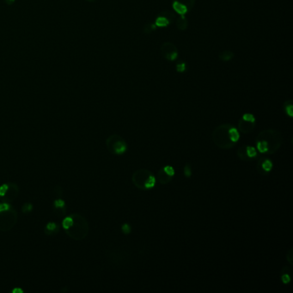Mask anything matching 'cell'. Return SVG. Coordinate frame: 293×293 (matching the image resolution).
I'll return each instance as SVG.
<instances>
[{"label": "cell", "instance_id": "obj_32", "mask_svg": "<svg viewBox=\"0 0 293 293\" xmlns=\"http://www.w3.org/2000/svg\"><path fill=\"white\" fill-rule=\"evenodd\" d=\"M4 1H5V3L8 5H11L16 2V0H4Z\"/></svg>", "mask_w": 293, "mask_h": 293}, {"label": "cell", "instance_id": "obj_4", "mask_svg": "<svg viewBox=\"0 0 293 293\" xmlns=\"http://www.w3.org/2000/svg\"><path fill=\"white\" fill-rule=\"evenodd\" d=\"M255 125V117L249 113H244L238 124V129L243 133H249L253 131Z\"/></svg>", "mask_w": 293, "mask_h": 293}, {"label": "cell", "instance_id": "obj_19", "mask_svg": "<svg viewBox=\"0 0 293 293\" xmlns=\"http://www.w3.org/2000/svg\"><path fill=\"white\" fill-rule=\"evenodd\" d=\"M246 151L247 155L249 158H254V157H256L257 156V151L256 149L253 146H246Z\"/></svg>", "mask_w": 293, "mask_h": 293}, {"label": "cell", "instance_id": "obj_33", "mask_svg": "<svg viewBox=\"0 0 293 293\" xmlns=\"http://www.w3.org/2000/svg\"><path fill=\"white\" fill-rule=\"evenodd\" d=\"M12 292H20V293H23V292H24V291H23V290H21V289H15V290H12Z\"/></svg>", "mask_w": 293, "mask_h": 293}, {"label": "cell", "instance_id": "obj_27", "mask_svg": "<svg viewBox=\"0 0 293 293\" xmlns=\"http://www.w3.org/2000/svg\"><path fill=\"white\" fill-rule=\"evenodd\" d=\"M281 280L284 284H288L290 281V277L288 273H283L281 276Z\"/></svg>", "mask_w": 293, "mask_h": 293}, {"label": "cell", "instance_id": "obj_31", "mask_svg": "<svg viewBox=\"0 0 293 293\" xmlns=\"http://www.w3.org/2000/svg\"><path fill=\"white\" fill-rule=\"evenodd\" d=\"M23 210H24V212H29L30 211L32 210V205L29 203H26L23 207Z\"/></svg>", "mask_w": 293, "mask_h": 293}, {"label": "cell", "instance_id": "obj_30", "mask_svg": "<svg viewBox=\"0 0 293 293\" xmlns=\"http://www.w3.org/2000/svg\"><path fill=\"white\" fill-rule=\"evenodd\" d=\"M286 259L288 260V262L290 264V265H292V260H293V253H292V249H290V251L288 252V254H286Z\"/></svg>", "mask_w": 293, "mask_h": 293}, {"label": "cell", "instance_id": "obj_34", "mask_svg": "<svg viewBox=\"0 0 293 293\" xmlns=\"http://www.w3.org/2000/svg\"><path fill=\"white\" fill-rule=\"evenodd\" d=\"M86 1H88V2H93L95 0H86Z\"/></svg>", "mask_w": 293, "mask_h": 293}, {"label": "cell", "instance_id": "obj_22", "mask_svg": "<svg viewBox=\"0 0 293 293\" xmlns=\"http://www.w3.org/2000/svg\"><path fill=\"white\" fill-rule=\"evenodd\" d=\"M46 230H47V231H49V234H51L52 232H57V230H58V226L56 225V223H47Z\"/></svg>", "mask_w": 293, "mask_h": 293}, {"label": "cell", "instance_id": "obj_7", "mask_svg": "<svg viewBox=\"0 0 293 293\" xmlns=\"http://www.w3.org/2000/svg\"><path fill=\"white\" fill-rule=\"evenodd\" d=\"M151 173L148 170L143 169L135 171L133 175V182L136 187L140 190H145L144 183Z\"/></svg>", "mask_w": 293, "mask_h": 293}, {"label": "cell", "instance_id": "obj_26", "mask_svg": "<svg viewBox=\"0 0 293 293\" xmlns=\"http://www.w3.org/2000/svg\"><path fill=\"white\" fill-rule=\"evenodd\" d=\"M121 230L123 231V233L129 234L131 232L132 229H131L130 224H128V223H124L123 225H122V227H121Z\"/></svg>", "mask_w": 293, "mask_h": 293}, {"label": "cell", "instance_id": "obj_35", "mask_svg": "<svg viewBox=\"0 0 293 293\" xmlns=\"http://www.w3.org/2000/svg\"><path fill=\"white\" fill-rule=\"evenodd\" d=\"M230 1H236V0H230Z\"/></svg>", "mask_w": 293, "mask_h": 293}, {"label": "cell", "instance_id": "obj_21", "mask_svg": "<svg viewBox=\"0 0 293 293\" xmlns=\"http://www.w3.org/2000/svg\"><path fill=\"white\" fill-rule=\"evenodd\" d=\"M63 227L65 229V230H68V229H70L72 226V224H73V219H72V217H65V219L63 220Z\"/></svg>", "mask_w": 293, "mask_h": 293}, {"label": "cell", "instance_id": "obj_13", "mask_svg": "<svg viewBox=\"0 0 293 293\" xmlns=\"http://www.w3.org/2000/svg\"><path fill=\"white\" fill-rule=\"evenodd\" d=\"M257 149L260 153H267L268 144L264 140H257Z\"/></svg>", "mask_w": 293, "mask_h": 293}, {"label": "cell", "instance_id": "obj_24", "mask_svg": "<svg viewBox=\"0 0 293 293\" xmlns=\"http://www.w3.org/2000/svg\"><path fill=\"white\" fill-rule=\"evenodd\" d=\"M54 207H56V209H60L62 210L65 207V201L62 200H57L54 201Z\"/></svg>", "mask_w": 293, "mask_h": 293}, {"label": "cell", "instance_id": "obj_29", "mask_svg": "<svg viewBox=\"0 0 293 293\" xmlns=\"http://www.w3.org/2000/svg\"><path fill=\"white\" fill-rule=\"evenodd\" d=\"M10 209V206L8 204H0V213L8 212Z\"/></svg>", "mask_w": 293, "mask_h": 293}, {"label": "cell", "instance_id": "obj_12", "mask_svg": "<svg viewBox=\"0 0 293 293\" xmlns=\"http://www.w3.org/2000/svg\"><path fill=\"white\" fill-rule=\"evenodd\" d=\"M229 136H230V139H231V141L235 144L237 143L240 139L238 130H237L236 127H233V126H231V127H230V129H229Z\"/></svg>", "mask_w": 293, "mask_h": 293}, {"label": "cell", "instance_id": "obj_17", "mask_svg": "<svg viewBox=\"0 0 293 293\" xmlns=\"http://www.w3.org/2000/svg\"><path fill=\"white\" fill-rule=\"evenodd\" d=\"M175 69H176L177 72H179V73H183L186 71L187 69V65H186V62H184V61H181V62H178V63L175 65Z\"/></svg>", "mask_w": 293, "mask_h": 293}, {"label": "cell", "instance_id": "obj_5", "mask_svg": "<svg viewBox=\"0 0 293 293\" xmlns=\"http://www.w3.org/2000/svg\"><path fill=\"white\" fill-rule=\"evenodd\" d=\"M161 53L163 58L169 61H175L178 58V49L172 42L166 41L161 46Z\"/></svg>", "mask_w": 293, "mask_h": 293}, {"label": "cell", "instance_id": "obj_2", "mask_svg": "<svg viewBox=\"0 0 293 293\" xmlns=\"http://www.w3.org/2000/svg\"><path fill=\"white\" fill-rule=\"evenodd\" d=\"M257 140L266 141L268 144L267 153L273 154L280 148V145L282 144V136L280 132L268 129L261 132L257 137Z\"/></svg>", "mask_w": 293, "mask_h": 293}, {"label": "cell", "instance_id": "obj_18", "mask_svg": "<svg viewBox=\"0 0 293 293\" xmlns=\"http://www.w3.org/2000/svg\"><path fill=\"white\" fill-rule=\"evenodd\" d=\"M237 155L240 159L243 160V161H248L249 159V157H248L246 151V147H241L238 151H237Z\"/></svg>", "mask_w": 293, "mask_h": 293}, {"label": "cell", "instance_id": "obj_6", "mask_svg": "<svg viewBox=\"0 0 293 293\" xmlns=\"http://www.w3.org/2000/svg\"><path fill=\"white\" fill-rule=\"evenodd\" d=\"M175 18L176 17L174 12L170 10H163L156 17L155 24L157 28H166L172 24V22L175 20Z\"/></svg>", "mask_w": 293, "mask_h": 293}, {"label": "cell", "instance_id": "obj_16", "mask_svg": "<svg viewBox=\"0 0 293 293\" xmlns=\"http://www.w3.org/2000/svg\"><path fill=\"white\" fill-rule=\"evenodd\" d=\"M284 107H285V113L289 115L290 117L293 116V104L292 102L291 101H286L285 102V105H284Z\"/></svg>", "mask_w": 293, "mask_h": 293}, {"label": "cell", "instance_id": "obj_28", "mask_svg": "<svg viewBox=\"0 0 293 293\" xmlns=\"http://www.w3.org/2000/svg\"><path fill=\"white\" fill-rule=\"evenodd\" d=\"M8 188H9V186H8L7 184H4V185H3V186H0V196L1 197L4 196V194L6 193Z\"/></svg>", "mask_w": 293, "mask_h": 293}, {"label": "cell", "instance_id": "obj_15", "mask_svg": "<svg viewBox=\"0 0 293 293\" xmlns=\"http://www.w3.org/2000/svg\"><path fill=\"white\" fill-rule=\"evenodd\" d=\"M155 185H156V178H155V176L151 174L150 176L148 177L146 181H145L144 187H145V189H150V188L154 187Z\"/></svg>", "mask_w": 293, "mask_h": 293}, {"label": "cell", "instance_id": "obj_14", "mask_svg": "<svg viewBox=\"0 0 293 293\" xmlns=\"http://www.w3.org/2000/svg\"><path fill=\"white\" fill-rule=\"evenodd\" d=\"M173 1H175L185 5L188 10H193V8L195 5V0H173Z\"/></svg>", "mask_w": 293, "mask_h": 293}, {"label": "cell", "instance_id": "obj_20", "mask_svg": "<svg viewBox=\"0 0 293 293\" xmlns=\"http://www.w3.org/2000/svg\"><path fill=\"white\" fill-rule=\"evenodd\" d=\"M157 29V27L156 26V24H147L144 27V33L146 34H150L152 31L154 30H156Z\"/></svg>", "mask_w": 293, "mask_h": 293}, {"label": "cell", "instance_id": "obj_25", "mask_svg": "<svg viewBox=\"0 0 293 293\" xmlns=\"http://www.w3.org/2000/svg\"><path fill=\"white\" fill-rule=\"evenodd\" d=\"M184 175L187 178H189L192 175V169L189 164H186V166L184 167Z\"/></svg>", "mask_w": 293, "mask_h": 293}, {"label": "cell", "instance_id": "obj_23", "mask_svg": "<svg viewBox=\"0 0 293 293\" xmlns=\"http://www.w3.org/2000/svg\"><path fill=\"white\" fill-rule=\"evenodd\" d=\"M163 170L165 171V173L167 175H169L170 176L173 177L175 175V170H174V168L172 166H170V165H166L165 167H163Z\"/></svg>", "mask_w": 293, "mask_h": 293}, {"label": "cell", "instance_id": "obj_8", "mask_svg": "<svg viewBox=\"0 0 293 293\" xmlns=\"http://www.w3.org/2000/svg\"><path fill=\"white\" fill-rule=\"evenodd\" d=\"M175 24H176L177 29L181 31H184L188 28V21L185 17V15H180L177 17Z\"/></svg>", "mask_w": 293, "mask_h": 293}, {"label": "cell", "instance_id": "obj_1", "mask_svg": "<svg viewBox=\"0 0 293 293\" xmlns=\"http://www.w3.org/2000/svg\"><path fill=\"white\" fill-rule=\"evenodd\" d=\"M231 127L230 124H223L215 128L212 133L213 142L217 146L221 149H230L235 145L229 136V129Z\"/></svg>", "mask_w": 293, "mask_h": 293}, {"label": "cell", "instance_id": "obj_9", "mask_svg": "<svg viewBox=\"0 0 293 293\" xmlns=\"http://www.w3.org/2000/svg\"><path fill=\"white\" fill-rule=\"evenodd\" d=\"M172 8H173V10H175V12L176 14H178L179 16H180V15H186V14L189 11L185 5L178 3V2H175V1H173V3H172Z\"/></svg>", "mask_w": 293, "mask_h": 293}, {"label": "cell", "instance_id": "obj_3", "mask_svg": "<svg viewBox=\"0 0 293 293\" xmlns=\"http://www.w3.org/2000/svg\"><path fill=\"white\" fill-rule=\"evenodd\" d=\"M107 145L108 147V150L112 153L116 155H121L126 152L127 149V145L126 141L120 137L119 135H112L107 140Z\"/></svg>", "mask_w": 293, "mask_h": 293}, {"label": "cell", "instance_id": "obj_11", "mask_svg": "<svg viewBox=\"0 0 293 293\" xmlns=\"http://www.w3.org/2000/svg\"><path fill=\"white\" fill-rule=\"evenodd\" d=\"M234 57H235V54H234V53L232 51L223 50L219 53L218 59H219L221 61L227 62V61H230V60H232Z\"/></svg>", "mask_w": 293, "mask_h": 293}, {"label": "cell", "instance_id": "obj_10", "mask_svg": "<svg viewBox=\"0 0 293 293\" xmlns=\"http://www.w3.org/2000/svg\"><path fill=\"white\" fill-rule=\"evenodd\" d=\"M157 178H158V181H160V183L167 184L169 183L170 181L172 180L173 177L170 176L169 175H167V174L165 173V171H164L163 168H162V169L158 171V173H157Z\"/></svg>", "mask_w": 293, "mask_h": 293}]
</instances>
